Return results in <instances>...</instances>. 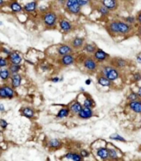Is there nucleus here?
<instances>
[{
  "label": "nucleus",
  "instance_id": "nucleus-1",
  "mask_svg": "<svg viewBox=\"0 0 141 161\" xmlns=\"http://www.w3.org/2000/svg\"><path fill=\"white\" fill-rule=\"evenodd\" d=\"M101 76H104L111 81L117 80L120 77V72L112 66H105L101 70Z\"/></svg>",
  "mask_w": 141,
  "mask_h": 161
},
{
  "label": "nucleus",
  "instance_id": "nucleus-2",
  "mask_svg": "<svg viewBox=\"0 0 141 161\" xmlns=\"http://www.w3.org/2000/svg\"><path fill=\"white\" fill-rule=\"evenodd\" d=\"M66 10L70 14H78L81 12V6L77 3L76 0H66L64 3Z\"/></svg>",
  "mask_w": 141,
  "mask_h": 161
},
{
  "label": "nucleus",
  "instance_id": "nucleus-3",
  "mask_svg": "<svg viewBox=\"0 0 141 161\" xmlns=\"http://www.w3.org/2000/svg\"><path fill=\"white\" fill-rule=\"evenodd\" d=\"M42 21L47 27L51 28L56 25L57 16L53 12H48V13H45L44 15L42 16Z\"/></svg>",
  "mask_w": 141,
  "mask_h": 161
},
{
  "label": "nucleus",
  "instance_id": "nucleus-4",
  "mask_svg": "<svg viewBox=\"0 0 141 161\" xmlns=\"http://www.w3.org/2000/svg\"><path fill=\"white\" fill-rule=\"evenodd\" d=\"M83 66L87 71L92 72V71H95L97 68L98 65H97V62L94 58H92V57H86V58L85 59L84 62H83Z\"/></svg>",
  "mask_w": 141,
  "mask_h": 161
},
{
  "label": "nucleus",
  "instance_id": "nucleus-5",
  "mask_svg": "<svg viewBox=\"0 0 141 161\" xmlns=\"http://www.w3.org/2000/svg\"><path fill=\"white\" fill-rule=\"evenodd\" d=\"M109 55L101 49H97L94 53V59L98 62H104L108 59Z\"/></svg>",
  "mask_w": 141,
  "mask_h": 161
},
{
  "label": "nucleus",
  "instance_id": "nucleus-6",
  "mask_svg": "<svg viewBox=\"0 0 141 161\" xmlns=\"http://www.w3.org/2000/svg\"><path fill=\"white\" fill-rule=\"evenodd\" d=\"M77 115H78V116H79V118H81V119L87 120L90 119V117L93 116V111H92L91 108L83 106L82 108V110L79 111V113Z\"/></svg>",
  "mask_w": 141,
  "mask_h": 161
},
{
  "label": "nucleus",
  "instance_id": "nucleus-7",
  "mask_svg": "<svg viewBox=\"0 0 141 161\" xmlns=\"http://www.w3.org/2000/svg\"><path fill=\"white\" fill-rule=\"evenodd\" d=\"M118 27L119 33L122 34V35L128 34L131 30V27H130V24H128L127 22H121V21H118Z\"/></svg>",
  "mask_w": 141,
  "mask_h": 161
},
{
  "label": "nucleus",
  "instance_id": "nucleus-8",
  "mask_svg": "<svg viewBox=\"0 0 141 161\" xmlns=\"http://www.w3.org/2000/svg\"><path fill=\"white\" fill-rule=\"evenodd\" d=\"M75 62V58L71 54H66L64 56H62V58H61V64L64 67H67V66H70V65H72V64Z\"/></svg>",
  "mask_w": 141,
  "mask_h": 161
},
{
  "label": "nucleus",
  "instance_id": "nucleus-9",
  "mask_svg": "<svg viewBox=\"0 0 141 161\" xmlns=\"http://www.w3.org/2000/svg\"><path fill=\"white\" fill-rule=\"evenodd\" d=\"M128 106L131 111L135 112L137 114H141V100H136L130 101Z\"/></svg>",
  "mask_w": 141,
  "mask_h": 161
},
{
  "label": "nucleus",
  "instance_id": "nucleus-10",
  "mask_svg": "<svg viewBox=\"0 0 141 161\" xmlns=\"http://www.w3.org/2000/svg\"><path fill=\"white\" fill-rule=\"evenodd\" d=\"M101 4L107 8L109 10H115L118 7V2L117 0H101Z\"/></svg>",
  "mask_w": 141,
  "mask_h": 161
},
{
  "label": "nucleus",
  "instance_id": "nucleus-11",
  "mask_svg": "<svg viewBox=\"0 0 141 161\" xmlns=\"http://www.w3.org/2000/svg\"><path fill=\"white\" fill-rule=\"evenodd\" d=\"M10 77H11L12 86L13 88L19 87L20 85H21V82H22V77L19 74H17V73H14V74H12Z\"/></svg>",
  "mask_w": 141,
  "mask_h": 161
},
{
  "label": "nucleus",
  "instance_id": "nucleus-12",
  "mask_svg": "<svg viewBox=\"0 0 141 161\" xmlns=\"http://www.w3.org/2000/svg\"><path fill=\"white\" fill-rule=\"evenodd\" d=\"M9 61L13 64H20L22 61V57L17 53L13 52L9 55Z\"/></svg>",
  "mask_w": 141,
  "mask_h": 161
},
{
  "label": "nucleus",
  "instance_id": "nucleus-13",
  "mask_svg": "<svg viewBox=\"0 0 141 161\" xmlns=\"http://www.w3.org/2000/svg\"><path fill=\"white\" fill-rule=\"evenodd\" d=\"M59 26L60 28H61L63 32H65V33H68V32H70V31L72 29L71 23H70L69 21H67V20L66 19L61 20L59 22Z\"/></svg>",
  "mask_w": 141,
  "mask_h": 161
},
{
  "label": "nucleus",
  "instance_id": "nucleus-14",
  "mask_svg": "<svg viewBox=\"0 0 141 161\" xmlns=\"http://www.w3.org/2000/svg\"><path fill=\"white\" fill-rule=\"evenodd\" d=\"M37 9V3L36 1H32L29 3H26L25 5L23 7V10L26 13H32V12L35 11Z\"/></svg>",
  "mask_w": 141,
  "mask_h": 161
},
{
  "label": "nucleus",
  "instance_id": "nucleus-15",
  "mask_svg": "<svg viewBox=\"0 0 141 161\" xmlns=\"http://www.w3.org/2000/svg\"><path fill=\"white\" fill-rule=\"evenodd\" d=\"M9 8L11 9L12 12H13V13H20V12L23 10V7L21 6L17 1L16 0H13L11 1L9 4Z\"/></svg>",
  "mask_w": 141,
  "mask_h": 161
},
{
  "label": "nucleus",
  "instance_id": "nucleus-16",
  "mask_svg": "<svg viewBox=\"0 0 141 161\" xmlns=\"http://www.w3.org/2000/svg\"><path fill=\"white\" fill-rule=\"evenodd\" d=\"M72 52V48L69 46V45L64 44L60 46L57 49V53L59 54L60 56H64L66 54H69Z\"/></svg>",
  "mask_w": 141,
  "mask_h": 161
},
{
  "label": "nucleus",
  "instance_id": "nucleus-17",
  "mask_svg": "<svg viewBox=\"0 0 141 161\" xmlns=\"http://www.w3.org/2000/svg\"><path fill=\"white\" fill-rule=\"evenodd\" d=\"M97 82L99 85H101L102 86H107V87H110L112 86V81L110 80L108 78H106L104 76H101L99 77L97 79Z\"/></svg>",
  "mask_w": 141,
  "mask_h": 161
},
{
  "label": "nucleus",
  "instance_id": "nucleus-18",
  "mask_svg": "<svg viewBox=\"0 0 141 161\" xmlns=\"http://www.w3.org/2000/svg\"><path fill=\"white\" fill-rule=\"evenodd\" d=\"M83 107L82 104L78 101H76V102L72 103L71 105L69 107V110L71 113H73V114H78L79 113V111L82 110V108Z\"/></svg>",
  "mask_w": 141,
  "mask_h": 161
},
{
  "label": "nucleus",
  "instance_id": "nucleus-19",
  "mask_svg": "<svg viewBox=\"0 0 141 161\" xmlns=\"http://www.w3.org/2000/svg\"><path fill=\"white\" fill-rule=\"evenodd\" d=\"M96 155H97L98 157H100V158L101 159H104V160L109 159L108 149H106V148L102 147V148H100V149H98L97 151H96Z\"/></svg>",
  "mask_w": 141,
  "mask_h": 161
},
{
  "label": "nucleus",
  "instance_id": "nucleus-20",
  "mask_svg": "<svg viewBox=\"0 0 141 161\" xmlns=\"http://www.w3.org/2000/svg\"><path fill=\"white\" fill-rule=\"evenodd\" d=\"M70 44H71V47L73 48H76V49L81 48L84 45V39L82 38V37H76L71 41Z\"/></svg>",
  "mask_w": 141,
  "mask_h": 161
},
{
  "label": "nucleus",
  "instance_id": "nucleus-21",
  "mask_svg": "<svg viewBox=\"0 0 141 161\" xmlns=\"http://www.w3.org/2000/svg\"><path fill=\"white\" fill-rule=\"evenodd\" d=\"M108 30L110 33L113 34L119 33V27H118V21H113L108 25Z\"/></svg>",
  "mask_w": 141,
  "mask_h": 161
},
{
  "label": "nucleus",
  "instance_id": "nucleus-22",
  "mask_svg": "<svg viewBox=\"0 0 141 161\" xmlns=\"http://www.w3.org/2000/svg\"><path fill=\"white\" fill-rule=\"evenodd\" d=\"M65 157L68 159H71L73 161H81L82 160V157L79 154H76V153H67L65 155Z\"/></svg>",
  "mask_w": 141,
  "mask_h": 161
},
{
  "label": "nucleus",
  "instance_id": "nucleus-23",
  "mask_svg": "<svg viewBox=\"0 0 141 161\" xmlns=\"http://www.w3.org/2000/svg\"><path fill=\"white\" fill-rule=\"evenodd\" d=\"M21 112L27 118H32L34 116V111L30 107H24L21 110Z\"/></svg>",
  "mask_w": 141,
  "mask_h": 161
},
{
  "label": "nucleus",
  "instance_id": "nucleus-24",
  "mask_svg": "<svg viewBox=\"0 0 141 161\" xmlns=\"http://www.w3.org/2000/svg\"><path fill=\"white\" fill-rule=\"evenodd\" d=\"M10 77H11V73H10V72L9 71V69L3 68V69L0 70V78H1V80H9V78H10Z\"/></svg>",
  "mask_w": 141,
  "mask_h": 161
},
{
  "label": "nucleus",
  "instance_id": "nucleus-25",
  "mask_svg": "<svg viewBox=\"0 0 141 161\" xmlns=\"http://www.w3.org/2000/svg\"><path fill=\"white\" fill-rule=\"evenodd\" d=\"M69 113H70V110L68 108H62L58 112H57V115L56 116L59 119H62L64 117H67L69 116Z\"/></svg>",
  "mask_w": 141,
  "mask_h": 161
},
{
  "label": "nucleus",
  "instance_id": "nucleus-26",
  "mask_svg": "<svg viewBox=\"0 0 141 161\" xmlns=\"http://www.w3.org/2000/svg\"><path fill=\"white\" fill-rule=\"evenodd\" d=\"M21 69L19 64H13L11 63L9 67V71L10 72L11 74H14V73H17L19 72V70Z\"/></svg>",
  "mask_w": 141,
  "mask_h": 161
},
{
  "label": "nucleus",
  "instance_id": "nucleus-27",
  "mask_svg": "<svg viewBox=\"0 0 141 161\" xmlns=\"http://www.w3.org/2000/svg\"><path fill=\"white\" fill-rule=\"evenodd\" d=\"M126 61L124 59L118 58L115 60V67H117V68H123L126 66Z\"/></svg>",
  "mask_w": 141,
  "mask_h": 161
},
{
  "label": "nucleus",
  "instance_id": "nucleus-28",
  "mask_svg": "<svg viewBox=\"0 0 141 161\" xmlns=\"http://www.w3.org/2000/svg\"><path fill=\"white\" fill-rule=\"evenodd\" d=\"M4 89H5L6 95H7V98H9V99H12L13 98L14 96V91L13 89L10 87L9 86H4Z\"/></svg>",
  "mask_w": 141,
  "mask_h": 161
},
{
  "label": "nucleus",
  "instance_id": "nucleus-29",
  "mask_svg": "<svg viewBox=\"0 0 141 161\" xmlns=\"http://www.w3.org/2000/svg\"><path fill=\"white\" fill-rule=\"evenodd\" d=\"M97 11H98V13L101 14L102 16H106V15L110 14V10L107 8H105V6L102 5V4L97 8Z\"/></svg>",
  "mask_w": 141,
  "mask_h": 161
},
{
  "label": "nucleus",
  "instance_id": "nucleus-30",
  "mask_svg": "<svg viewBox=\"0 0 141 161\" xmlns=\"http://www.w3.org/2000/svg\"><path fill=\"white\" fill-rule=\"evenodd\" d=\"M48 146L52 149H56V148H59L61 146V142L57 139H51L48 142Z\"/></svg>",
  "mask_w": 141,
  "mask_h": 161
},
{
  "label": "nucleus",
  "instance_id": "nucleus-31",
  "mask_svg": "<svg viewBox=\"0 0 141 161\" xmlns=\"http://www.w3.org/2000/svg\"><path fill=\"white\" fill-rule=\"evenodd\" d=\"M109 158L111 159H118V152L115 149H108Z\"/></svg>",
  "mask_w": 141,
  "mask_h": 161
},
{
  "label": "nucleus",
  "instance_id": "nucleus-32",
  "mask_svg": "<svg viewBox=\"0 0 141 161\" xmlns=\"http://www.w3.org/2000/svg\"><path fill=\"white\" fill-rule=\"evenodd\" d=\"M96 47L95 45L92 44H86L84 46V51L88 53H94L96 52Z\"/></svg>",
  "mask_w": 141,
  "mask_h": 161
},
{
  "label": "nucleus",
  "instance_id": "nucleus-33",
  "mask_svg": "<svg viewBox=\"0 0 141 161\" xmlns=\"http://www.w3.org/2000/svg\"><path fill=\"white\" fill-rule=\"evenodd\" d=\"M110 139H113V140H116V141H121V142H125V139H124V137H122L118 134H112V135H110Z\"/></svg>",
  "mask_w": 141,
  "mask_h": 161
},
{
  "label": "nucleus",
  "instance_id": "nucleus-34",
  "mask_svg": "<svg viewBox=\"0 0 141 161\" xmlns=\"http://www.w3.org/2000/svg\"><path fill=\"white\" fill-rule=\"evenodd\" d=\"M83 106L89 107V108H92L94 106L93 100H91L90 98H86L84 100V103H83Z\"/></svg>",
  "mask_w": 141,
  "mask_h": 161
},
{
  "label": "nucleus",
  "instance_id": "nucleus-35",
  "mask_svg": "<svg viewBox=\"0 0 141 161\" xmlns=\"http://www.w3.org/2000/svg\"><path fill=\"white\" fill-rule=\"evenodd\" d=\"M139 98L138 94L136 92H130L129 96H128V97H127V100H129V101H133V100H139Z\"/></svg>",
  "mask_w": 141,
  "mask_h": 161
},
{
  "label": "nucleus",
  "instance_id": "nucleus-36",
  "mask_svg": "<svg viewBox=\"0 0 141 161\" xmlns=\"http://www.w3.org/2000/svg\"><path fill=\"white\" fill-rule=\"evenodd\" d=\"M124 21H125V22H127L128 24L131 25V24H134V23L136 22V18L135 17H133V16H130V17L125 18H124Z\"/></svg>",
  "mask_w": 141,
  "mask_h": 161
},
{
  "label": "nucleus",
  "instance_id": "nucleus-37",
  "mask_svg": "<svg viewBox=\"0 0 141 161\" xmlns=\"http://www.w3.org/2000/svg\"><path fill=\"white\" fill-rule=\"evenodd\" d=\"M91 0H76L77 3L79 4L81 7H84V6L89 5Z\"/></svg>",
  "mask_w": 141,
  "mask_h": 161
},
{
  "label": "nucleus",
  "instance_id": "nucleus-38",
  "mask_svg": "<svg viewBox=\"0 0 141 161\" xmlns=\"http://www.w3.org/2000/svg\"><path fill=\"white\" fill-rule=\"evenodd\" d=\"M8 65V61L3 57H0V67H5Z\"/></svg>",
  "mask_w": 141,
  "mask_h": 161
},
{
  "label": "nucleus",
  "instance_id": "nucleus-39",
  "mask_svg": "<svg viewBox=\"0 0 141 161\" xmlns=\"http://www.w3.org/2000/svg\"><path fill=\"white\" fill-rule=\"evenodd\" d=\"M0 98H7V95H6V92L4 87L2 86L0 87Z\"/></svg>",
  "mask_w": 141,
  "mask_h": 161
},
{
  "label": "nucleus",
  "instance_id": "nucleus-40",
  "mask_svg": "<svg viewBox=\"0 0 141 161\" xmlns=\"http://www.w3.org/2000/svg\"><path fill=\"white\" fill-rule=\"evenodd\" d=\"M0 126L3 129H6L7 126H8V122L6 121L5 120L3 119H0Z\"/></svg>",
  "mask_w": 141,
  "mask_h": 161
},
{
  "label": "nucleus",
  "instance_id": "nucleus-41",
  "mask_svg": "<svg viewBox=\"0 0 141 161\" xmlns=\"http://www.w3.org/2000/svg\"><path fill=\"white\" fill-rule=\"evenodd\" d=\"M134 80H135V81H139V80H141V74L139 73V72H136L135 74L134 75Z\"/></svg>",
  "mask_w": 141,
  "mask_h": 161
},
{
  "label": "nucleus",
  "instance_id": "nucleus-42",
  "mask_svg": "<svg viewBox=\"0 0 141 161\" xmlns=\"http://www.w3.org/2000/svg\"><path fill=\"white\" fill-rule=\"evenodd\" d=\"M80 155H81V156H82V158H85V157H87V156H89V153H88V151H86V150H81Z\"/></svg>",
  "mask_w": 141,
  "mask_h": 161
},
{
  "label": "nucleus",
  "instance_id": "nucleus-43",
  "mask_svg": "<svg viewBox=\"0 0 141 161\" xmlns=\"http://www.w3.org/2000/svg\"><path fill=\"white\" fill-rule=\"evenodd\" d=\"M135 18H136V21H137L139 24H141V12L139 13L138 15H137V17H136Z\"/></svg>",
  "mask_w": 141,
  "mask_h": 161
},
{
  "label": "nucleus",
  "instance_id": "nucleus-44",
  "mask_svg": "<svg viewBox=\"0 0 141 161\" xmlns=\"http://www.w3.org/2000/svg\"><path fill=\"white\" fill-rule=\"evenodd\" d=\"M2 52H3V53L7 54V55H9V54H10V53H11V52H10L9 49H7V48H5V47H3V48H2Z\"/></svg>",
  "mask_w": 141,
  "mask_h": 161
},
{
  "label": "nucleus",
  "instance_id": "nucleus-45",
  "mask_svg": "<svg viewBox=\"0 0 141 161\" xmlns=\"http://www.w3.org/2000/svg\"><path fill=\"white\" fill-rule=\"evenodd\" d=\"M51 81H53V82H58V81H60V78L59 77L51 78Z\"/></svg>",
  "mask_w": 141,
  "mask_h": 161
},
{
  "label": "nucleus",
  "instance_id": "nucleus-46",
  "mask_svg": "<svg viewBox=\"0 0 141 161\" xmlns=\"http://www.w3.org/2000/svg\"><path fill=\"white\" fill-rule=\"evenodd\" d=\"M42 69L43 71H47V70L49 69V67H48L47 65H43V66H42Z\"/></svg>",
  "mask_w": 141,
  "mask_h": 161
},
{
  "label": "nucleus",
  "instance_id": "nucleus-47",
  "mask_svg": "<svg viewBox=\"0 0 141 161\" xmlns=\"http://www.w3.org/2000/svg\"><path fill=\"white\" fill-rule=\"evenodd\" d=\"M137 94H138L139 98H140V99H141V86H140V87H139V88L138 92H137Z\"/></svg>",
  "mask_w": 141,
  "mask_h": 161
},
{
  "label": "nucleus",
  "instance_id": "nucleus-48",
  "mask_svg": "<svg viewBox=\"0 0 141 161\" xmlns=\"http://www.w3.org/2000/svg\"><path fill=\"white\" fill-rule=\"evenodd\" d=\"M136 61H138L139 63H141V57H140V56H137V57H136Z\"/></svg>",
  "mask_w": 141,
  "mask_h": 161
},
{
  "label": "nucleus",
  "instance_id": "nucleus-49",
  "mask_svg": "<svg viewBox=\"0 0 141 161\" xmlns=\"http://www.w3.org/2000/svg\"><path fill=\"white\" fill-rule=\"evenodd\" d=\"M90 83H91V80H90V79H87V80H86V85H90Z\"/></svg>",
  "mask_w": 141,
  "mask_h": 161
},
{
  "label": "nucleus",
  "instance_id": "nucleus-50",
  "mask_svg": "<svg viewBox=\"0 0 141 161\" xmlns=\"http://www.w3.org/2000/svg\"><path fill=\"white\" fill-rule=\"evenodd\" d=\"M66 0H57V2L60 3H62V4H64V3H65Z\"/></svg>",
  "mask_w": 141,
  "mask_h": 161
},
{
  "label": "nucleus",
  "instance_id": "nucleus-51",
  "mask_svg": "<svg viewBox=\"0 0 141 161\" xmlns=\"http://www.w3.org/2000/svg\"><path fill=\"white\" fill-rule=\"evenodd\" d=\"M4 111V106H3V105H0V111Z\"/></svg>",
  "mask_w": 141,
  "mask_h": 161
},
{
  "label": "nucleus",
  "instance_id": "nucleus-52",
  "mask_svg": "<svg viewBox=\"0 0 141 161\" xmlns=\"http://www.w3.org/2000/svg\"><path fill=\"white\" fill-rule=\"evenodd\" d=\"M4 4V0H0V6H3Z\"/></svg>",
  "mask_w": 141,
  "mask_h": 161
},
{
  "label": "nucleus",
  "instance_id": "nucleus-53",
  "mask_svg": "<svg viewBox=\"0 0 141 161\" xmlns=\"http://www.w3.org/2000/svg\"><path fill=\"white\" fill-rule=\"evenodd\" d=\"M139 33L141 35V26H140V27H139Z\"/></svg>",
  "mask_w": 141,
  "mask_h": 161
},
{
  "label": "nucleus",
  "instance_id": "nucleus-54",
  "mask_svg": "<svg viewBox=\"0 0 141 161\" xmlns=\"http://www.w3.org/2000/svg\"><path fill=\"white\" fill-rule=\"evenodd\" d=\"M2 24H3V23H2V22H0V25H2Z\"/></svg>",
  "mask_w": 141,
  "mask_h": 161
}]
</instances>
